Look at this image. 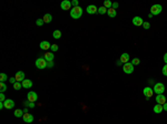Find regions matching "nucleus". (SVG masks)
<instances>
[{"label":"nucleus","instance_id":"nucleus-1","mask_svg":"<svg viewBox=\"0 0 167 124\" xmlns=\"http://www.w3.org/2000/svg\"><path fill=\"white\" fill-rule=\"evenodd\" d=\"M70 16L73 19H79L83 16V8L80 7H75L70 10Z\"/></svg>","mask_w":167,"mask_h":124},{"label":"nucleus","instance_id":"nucleus-2","mask_svg":"<svg viewBox=\"0 0 167 124\" xmlns=\"http://www.w3.org/2000/svg\"><path fill=\"white\" fill-rule=\"evenodd\" d=\"M153 90H154V93H156L157 95H158V94H163V93L165 92V85H164L163 83H161V82L155 83Z\"/></svg>","mask_w":167,"mask_h":124},{"label":"nucleus","instance_id":"nucleus-3","mask_svg":"<svg viewBox=\"0 0 167 124\" xmlns=\"http://www.w3.org/2000/svg\"><path fill=\"white\" fill-rule=\"evenodd\" d=\"M162 11H163V7H162L161 4H158V3L152 6V8H150V13H152L153 16H158Z\"/></svg>","mask_w":167,"mask_h":124},{"label":"nucleus","instance_id":"nucleus-4","mask_svg":"<svg viewBox=\"0 0 167 124\" xmlns=\"http://www.w3.org/2000/svg\"><path fill=\"white\" fill-rule=\"evenodd\" d=\"M123 70L124 72L126 73V74H132L134 72V65L132 62H127V63H125L123 65Z\"/></svg>","mask_w":167,"mask_h":124},{"label":"nucleus","instance_id":"nucleus-5","mask_svg":"<svg viewBox=\"0 0 167 124\" xmlns=\"http://www.w3.org/2000/svg\"><path fill=\"white\" fill-rule=\"evenodd\" d=\"M35 64H36V66H37L38 69H45V68H47V61L45 60L44 58H38L37 60H36L35 62Z\"/></svg>","mask_w":167,"mask_h":124},{"label":"nucleus","instance_id":"nucleus-6","mask_svg":"<svg viewBox=\"0 0 167 124\" xmlns=\"http://www.w3.org/2000/svg\"><path fill=\"white\" fill-rule=\"evenodd\" d=\"M143 93H144V95L146 96V99L148 100L149 97H152L153 94H154V90H153V88H150V87H146L144 89V91H143Z\"/></svg>","mask_w":167,"mask_h":124},{"label":"nucleus","instance_id":"nucleus-7","mask_svg":"<svg viewBox=\"0 0 167 124\" xmlns=\"http://www.w3.org/2000/svg\"><path fill=\"white\" fill-rule=\"evenodd\" d=\"M27 100H28V101L33 102V103H35V102L38 100V95H37V93L33 92V91H30V92L27 94Z\"/></svg>","mask_w":167,"mask_h":124},{"label":"nucleus","instance_id":"nucleus-8","mask_svg":"<svg viewBox=\"0 0 167 124\" xmlns=\"http://www.w3.org/2000/svg\"><path fill=\"white\" fill-rule=\"evenodd\" d=\"M60 8L63 9V10H69V9H71V1H69V0H64V1H61Z\"/></svg>","mask_w":167,"mask_h":124},{"label":"nucleus","instance_id":"nucleus-9","mask_svg":"<svg viewBox=\"0 0 167 124\" xmlns=\"http://www.w3.org/2000/svg\"><path fill=\"white\" fill-rule=\"evenodd\" d=\"M143 23H144V20H143L140 17H134L133 18V25L136 26V27H143Z\"/></svg>","mask_w":167,"mask_h":124},{"label":"nucleus","instance_id":"nucleus-10","mask_svg":"<svg viewBox=\"0 0 167 124\" xmlns=\"http://www.w3.org/2000/svg\"><path fill=\"white\" fill-rule=\"evenodd\" d=\"M156 102L157 104H161V105H164V104L166 103V96L164 94H158L156 96Z\"/></svg>","mask_w":167,"mask_h":124},{"label":"nucleus","instance_id":"nucleus-11","mask_svg":"<svg viewBox=\"0 0 167 124\" xmlns=\"http://www.w3.org/2000/svg\"><path fill=\"white\" fill-rule=\"evenodd\" d=\"M22 120L25 121L26 123H32L33 122V115L30 113H25L22 116Z\"/></svg>","mask_w":167,"mask_h":124},{"label":"nucleus","instance_id":"nucleus-12","mask_svg":"<svg viewBox=\"0 0 167 124\" xmlns=\"http://www.w3.org/2000/svg\"><path fill=\"white\" fill-rule=\"evenodd\" d=\"M3 104H4V108L8 109V110L12 109L13 106H15V102H13L12 100H10V99H7L6 101L3 102Z\"/></svg>","mask_w":167,"mask_h":124},{"label":"nucleus","instance_id":"nucleus-13","mask_svg":"<svg viewBox=\"0 0 167 124\" xmlns=\"http://www.w3.org/2000/svg\"><path fill=\"white\" fill-rule=\"evenodd\" d=\"M87 12L89 15H94V13L98 12V8L96 6H94V4H90V6L87 7Z\"/></svg>","mask_w":167,"mask_h":124},{"label":"nucleus","instance_id":"nucleus-14","mask_svg":"<svg viewBox=\"0 0 167 124\" xmlns=\"http://www.w3.org/2000/svg\"><path fill=\"white\" fill-rule=\"evenodd\" d=\"M21 83H22V87L25 88V89H30V88H32V85H33L32 81L31 80H28V79H25V80H23Z\"/></svg>","mask_w":167,"mask_h":124},{"label":"nucleus","instance_id":"nucleus-15","mask_svg":"<svg viewBox=\"0 0 167 124\" xmlns=\"http://www.w3.org/2000/svg\"><path fill=\"white\" fill-rule=\"evenodd\" d=\"M16 80L17 82H22L23 80H25V73L22 72V71H18V72L16 73Z\"/></svg>","mask_w":167,"mask_h":124},{"label":"nucleus","instance_id":"nucleus-16","mask_svg":"<svg viewBox=\"0 0 167 124\" xmlns=\"http://www.w3.org/2000/svg\"><path fill=\"white\" fill-rule=\"evenodd\" d=\"M54 53H51V52H45L44 53V59L46 60L47 62H50V61H54Z\"/></svg>","mask_w":167,"mask_h":124},{"label":"nucleus","instance_id":"nucleus-17","mask_svg":"<svg viewBox=\"0 0 167 124\" xmlns=\"http://www.w3.org/2000/svg\"><path fill=\"white\" fill-rule=\"evenodd\" d=\"M51 48V44L48 41H41L40 42V49L41 50H48Z\"/></svg>","mask_w":167,"mask_h":124},{"label":"nucleus","instance_id":"nucleus-18","mask_svg":"<svg viewBox=\"0 0 167 124\" xmlns=\"http://www.w3.org/2000/svg\"><path fill=\"white\" fill-rule=\"evenodd\" d=\"M119 60L121 61V63H127V62H129V54L128 53H123L120 56V59H119Z\"/></svg>","mask_w":167,"mask_h":124},{"label":"nucleus","instance_id":"nucleus-19","mask_svg":"<svg viewBox=\"0 0 167 124\" xmlns=\"http://www.w3.org/2000/svg\"><path fill=\"white\" fill-rule=\"evenodd\" d=\"M42 20H44V22H45V23H49V22H51V20H52V16L50 15V13H46V15L42 17Z\"/></svg>","mask_w":167,"mask_h":124},{"label":"nucleus","instance_id":"nucleus-20","mask_svg":"<svg viewBox=\"0 0 167 124\" xmlns=\"http://www.w3.org/2000/svg\"><path fill=\"white\" fill-rule=\"evenodd\" d=\"M107 15L110 17V18H115V17L117 16V12H116V10L114 8H110V9L107 10Z\"/></svg>","mask_w":167,"mask_h":124},{"label":"nucleus","instance_id":"nucleus-21","mask_svg":"<svg viewBox=\"0 0 167 124\" xmlns=\"http://www.w3.org/2000/svg\"><path fill=\"white\" fill-rule=\"evenodd\" d=\"M23 110H20V109H18V110H16L15 111V113H13V115L16 116V118H22L23 116Z\"/></svg>","mask_w":167,"mask_h":124},{"label":"nucleus","instance_id":"nucleus-22","mask_svg":"<svg viewBox=\"0 0 167 124\" xmlns=\"http://www.w3.org/2000/svg\"><path fill=\"white\" fill-rule=\"evenodd\" d=\"M163 110H164L163 105H161V104H156V105L154 106V112H155V113H157V114H159Z\"/></svg>","mask_w":167,"mask_h":124},{"label":"nucleus","instance_id":"nucleus-23","mask_svg":"<svg viewBox=\"0 0 167 124\" xmlns=\"http://www.w3.org/2000/svg\"><path fill=\"white\" fill-rule=\"evenodd\" d=\"M23 105H25V106H28V108H31V109H33V108L36 106L33 102H30V101H28V100L23 101Z\"/></svg>","mask_w":167,"mask_h":124},{"label":"nucleus","instance_id":"nucleus-24","mask_svg":"<svg viewBox=\"0 0 167 124\" xmlns=\"http://www.w3.org/2000/svg\"><path fill=\"white\" fill-rule=\"evenodd\" d=\"M52 37H54L55 39H60V37H61V31H60V30H55L54 33H52Z\"/></svg>","mask_w":167,"mask_h":124},{"label":"nucleus","instance_id":"nucleus-25","mask_svg":"<svg viewBox=\"0 0 167 124\" xmlns=\"http://www.w3.org/2000/svg\"><path fill=\"white\" fill-rule=\"evenodd\" d=\"M107 10H108V9L105 8L104 6L99 7V8H98V13H100V15H105V13H107Z\"/></svg>","mask_w":167,"mask_h":124},{"label":"nucleus","instance_id":"nucleus-26","mask_svg":"<svg viewBox=\"0 0 167 124\" xmlns=\"http://www.w3.org/2000/svg\"><path fill=\"white\" fill-rule=\"evenodd\" d=\"M104 7H105V8H107V9H110L111 7H113V2L109 1V0H106V1L104 2Z\"/></svg>","mask_w":167,"mask_h":124},{"label":"nucleus","instance_id":"nucleus-27","mask_svg":"<svg viewBox=\"0 0 167 124\" xmlns=\"http://www.w3.org/2000/svg\"><path fill=\"white\" fill-rule=\"evenodd\" d=\"M0 91H1V93L7 91V85L4 82H0Z\"/></svg>","mask_w":167,"mask_h":124},{"label":"nucleus","instance_id":"nucleus-28","mask_svg":"<svg viewBox=\"0 0 167 124\" xmlns=\"http://www.w3.org/2000/svg\"><path fill=\"white\" fill-rule=\"evenodd\" d=\"M13 85V89L15 90H20L21 88H22V83L21 82H16L15 84H12Z\"/></svg>","mask_w":167,"mask_h":124},{"label":"nucleus","instance_id":"nucleus-29","mask_svg":"<svg viewBox=\"0 0 167 124\" xmlns=\"http://www.w3.org/2000/svg\"><path fill=\"white\" fill-rule=\"evenodd\" d=\"M7 80H8V77H7V74L2 72L1 74H0V82H4V81H7Z\"/></svg>","mask_w":167,"mask_h":124},{"label":"nucleus","instance_id":"nucleus-30","mask_svg":"<svg viewBox=\"0 0 167 124\" xmlns=\"http://www.w3.org/2000/svg\"><path fill=\"white\" fill-rule=\"evenodd\" d=\"M139 62H140V60L138 58H135V59H133V60H132L133 65H137V64H139Z\"/></svg>","mask_w":167,"mask_h":124},{"label":"nucleus","instance_id":"nucleus-31","mask_svg":"<svg viewBox=\"0 0 167 124\" xmlns=\"http://www.w3.org/2000/svg\"><path fill=\"white\" fill-rule=\"evenodd\" d=\"M44 23H45V22H44V20H42V19H37V21H36V25L39 26V27H41Z\"/></svg>","mask_w":167,"mask_h":124},{"label":"nucleus","instance_id":"nucleus-32","mask_svg":"<svg viewBox=\"0 0 167 124\" xmlns=\"http://www.w3.org/2000/svg\"><path fill=\"white\" fill-rule=\"evenodd\" d=\"M162 72H163V74L165 75V77H167V64H165V65L163 66V69H162Z\"/></svg>","mask_w":167,"mask_h":124},{"label":"nucleus","instance_id":"nucleus-33","mask_svg":"<svg viewBox=\"0 0 167 124\" xmlns=\"http://www.w3.org/2000/svg\"><path fill=\"white\" fill-rule=\"evenodd\" d=\"M143 27H144V29H149L150 28V25H149V22H147V21H144V23H143Z\"/></svg>","mask_w":167,"mask_h":124},{"label":"nucleus","instance_id":"nucleus-34","mask_svg":"<svg viewBox=\"0 0 167 124\" xmlns=\"http://www.w3.org/2000/svg\"><path fill=\"white\" fill-rule=\"evenodd\" d=\"M50 49H51L52 52H56V51H58V46H57V44H51V48H50Z\"/></svg>","mask_w":167,"mask_h":124},{"label":"nucleus","instance_id":"nucleus-35","mask_svg":"<svg viewBox=\"0 0 167 124\" xmlns=\"http://www.w3.org/2000/svg\"><path fill=\"white\" fill-rule=\"evenodd\" d=\"M78 4H79L78 0H74V1H71V6H74V8H75V7H79Z\"/></svg>","mask_w":167,"mask_h":124},{"label":"nucleus","instance_id":"nucleus-36","mask_svg":"<svg viewBox=\"0 0 167 124\" xmlns=\"http://www.w3.org/2000/svg\"><path fill=\"white\" fill-rule=\"evenodd\" d=\"M6 96H4V94L3 93H0V102H4L6 101Z\"/></svg>","mask_w":167,"mask_h":124},{"label":"nucleus","instance_id":"nucleus-37","mask_svg":"<svg viewBox=\"0 0 167 124\" xmlns=\"http://www.w3.org/2000/svg\"><path fill=\"white\" fill-rule=\"evenodd\" d=\"M9 82H10V83H12V84H15V83L17 82L16 78H15V77H13V78H10V79H9Z\"/></svg>","mask_w":167,"mask_h":124},{"label":"nucleus","instance_id":"nucleus-38","mask_svg":"<svg viewBox=\"0 0 167 124\" xmlns=\"http://www.w3.org/2000/svg\"><path fill=\"white\" fill-rule=\"evenodd\" d=\"M54 66V62L50 61V62H47V68H52Z\"/></svg>","mask_w":167,"mask_h":124},{"label":"nucleus","instance_id":"nucleus-39","mask_svg":"<svg viewBox=\"0 0 167 124\" xmlns=\"http://www.w3.org/2000/svg\"><path fill=\"white\" fill-rule=\"evenodd\" d=\"M118 6H119V4L117 3V2H114V3H113V7H111V8H114V9H115V10H116V9L118 8Z\"/></svg>","mask_w":167,"mask_h":124},{"label":"nucleus","instance_id":"nucleus-40","mask_svg":"<svg viewBox=\"0 0 167 124\" xmlns=\"http://www.w3.org/2000/svg\"><path fill=\"white\" fill-rule=\"evenodd\" d=\"M164 62L167 64V53H165L164 54Z\"/></svg>","mask_w":167,"mask_h":124},{"label":"nucleus","instance_id":"nucleus-41","mask_svg":"<svg viewBox=\"0 0 167 124\" xmlns=\"http://www.w3.org/2000/svg\"><path fill=\"white\" fill-rule=\"evenodd\" d=\"M163 109L165 110V111H167V102H166V103H165V104H164V105H163Z\"/></svg>","mask_w":167,"mask_h":124},{"label":"nucleus","instance_id":"nucleus-42","mask_svg":"<svg viewBox=\"0 0 167 124\" xmlns=\"http://www.w3.org/2000/svg\"><path fill=\"white\" fill-rule=\"evenodd\" d=\"M23 113H28V109H25V110H23Z\"/></svg>","mask_w":167,"mask_h":124}]
</instances>
